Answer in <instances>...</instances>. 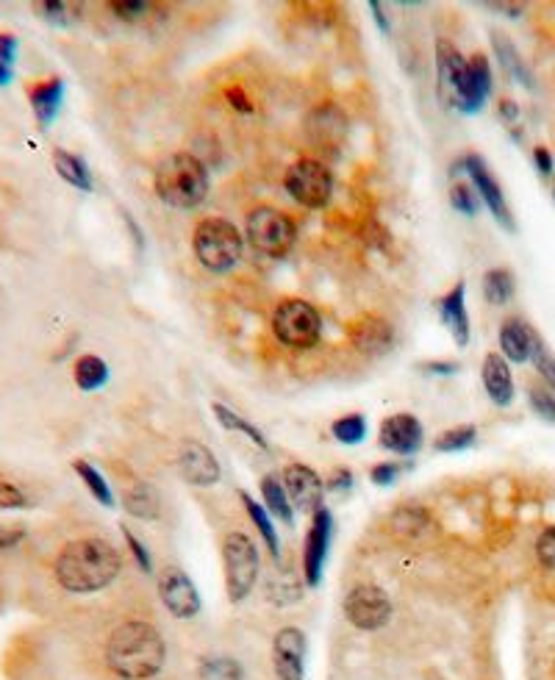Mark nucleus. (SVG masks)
Returning a JSON list of instances; mask_svg holds the SVG:
<instances>
[{
  "instance_id": "4468645a",
  "label": "nucleus",
  "mask_w": 555,
  "mask_h": 680,
  "mask_svg": "<svg viewBox=\"0 0 555 680\" xmlns=\"http://www.w3.org/2000/svg\"><path fill=\"white\" fill-rule=\"evenodd\" d=\"M272 664L278 680H303L306 675V633L300 628H281L272 642Z\"/></svg>"
},
{
  "instance_id": "aec40b11",
  "label": "nucleus",
  "mask_w": 555,
  "mask_h": 680,
  "mask_svg": "<svg viewBox=\"0 0 555 680\" xmlns=\"http://www.w3.org/2000/svg\"><path fill=\"white\" fill-rule=\"evenodd\" d=\"M464 295H467V286H464V281H458V284L442 297V322L447 325V331L453 334L458 347H467L469 342V317Z\"/></svg>"
},
{
  "instance_id": "4d7b16f0",
  "label": "nucleus",
  "mask_w": 555,
  "mask_h": 680,
  "mask_svg": "<svg viewBox=\"0 0 555 680\" xmlns=\"http://www.w3.org/2000/svg\"><path fill=\"white\" fill-rule=\"evenodd\" d=\"M370 9L375 12V20L381 25V31H389V23H386V17L381 14V3H370Z\"/></svg>"
},
{
  "instance_id": "a19ab883",
  "label": "nucleus",
  "mask_w": 555,
  "mask_h": 680,
  "mask_svg": "<svg viewBox=\"0 0 555 680\" xmlns=\"http://www.w3.org/2000/svg\"><path fill=\"white\" fill-rule=\"evenodd\" d=\"M536 553H539V561H542L544 567L555 569V525L553 528H547V531L539 536Z\"/></svg>"
},
{
  "instance_id": "c756f323",
  "label": "nucleus",
  "mask_w": 555,
  "mask_h": 680,
  "mask_svg": "<svg viewBox=\"0 0 555 680\" xmlns=\"http://www.w3.org/2000/svg\"><path fill=\"white\" fill-rule=\"evenodd\" d=\"M73 470L78 472V478L84 481V486L89 489V495L95 497L100 506H106V508L114 506V495H111L109 483H106V478L100 475V470H95L89 461H75Z\"/></svg>"
},
{
  "instance_id": "20e7f679",
  "label": "nucleus",
  "mask_w": 555,
  "mask_h": 680,
  "mask_svg": "<svg viewBox=\"0 0 555 680\" xmlns=\"http://www.w3.org/2000/svg\"><path fill=\"white\" fill-rule=\"evenodd\" d=\"M192 248L206 270L228 272L242 259V234L236 231L234 223L222 217H206L195 228Z\"/></svg>"
},
{
  "instance_id": "5fc2aeb1",
  "label": "nucleus",
  "mask_w": 555,
  "mask_h": 680,
  "mask_svg": "<svg viewBox=\"0 0 555 680\" xmlns=\"http://www.w3.org/2000/svg\"><path fill=\"white\" fill-rule=\"evenodd\" d=\"M500 114H503L506 120H514V117H517V106H514L511 100H503V103H500Z\"/></svg>"
},
{
  "instance_id": "412c9836",
  "label": "nucleus",
  "mask_w": 555,
  "mask_h": 680,
  "mask_svg": "<svg viewBox=\"0 0 555 680\" xmlns=\"http://www.w3.org/2000/svg\"><path fill=\"white\" fill-rule=\"evenodd\" d=\"M483 386L497 406H508L514 400V378H511V370L503 356L489 353L483 359Z\"/></svg>"
},
{
  "instance_id": "f704fd0d",
  "label": "nucleus",
  "mask_w": 555,
  "mask_h": 680,
  "mask_svg": "<svg viewBox=\"0 0 555 680\" xmlns=\"http://www.w3.org/2000/svg\"><path fill=\"white\" fill-rule=\"evenodd\" d=\"M475 425H458V428H450V431H444L436 436V442H433V447L439 450V453H456V450H467L472 442H475Z\"/></svg>"
},
{
  "instance_id": "58836bf2",
  "label": "nucleus",
  "mask_w": 555,
  "mask_h": 680,
  "mask_svg": "<svg viewBox=\"0 0 555 680\" xmlns=\"http://www.w3.org/2000/svg\"><path fill=\"white\" fill-rule=\"evenodd\" d=\"M533 411L547 422H555V397L547 389H531Z\"/></svg>"
},
{
  "instance_id": "3c124183",
  "label": "nucleus",
  "mask_w": 555,
  "mask_h": 680,
  "mask_svg": "<svg viewBox=\"0 0 555 680\" xmlns=\"http://www.w3.org/2000/svg\"><path fill=\"white\" fill-rule=\"evenodd\" d=\"M14 53H17V39L9 37V34H0V59L6 64H12Z\"/></svg>"
},
{
  "instance_id": "1a4fd4ad",
  "label": "nucleus",
  "mask_w": 555,
  "mask_h": 680,
  "mask_svg": "<svg viewBox=\"0 0 555 680\" xmlns=\"http://www.w3.org/2000/svg\"><path fill=\"white\" fill-rule=\"evenodd\" d=\"M345 617L358 631H381L392 619V600L381 586H356L345 597Z\"/></svg>"
},
{
  "instance_id": "473e14b6",
  "label": "nucleus",
  "mask_w": 555,
  "mask_h": 680,
  "mask_svg": "<svg viewBox=\"0 0 555 680\" xmlns=\"http://www.w3.org/2000/svg\"><path fill=\"white\" fill-rule=\"evenodd\" d=\"M200 680H242V664L236 658H206L198 669Z\"/></svg>"
},
{
  "instance_id": "ddd939ff",
  "label": "nucleus",
  "mask_w": 555,
  "mask_h": 680,
  "mask_svg": "<svg viewBox=\"0 0 555 680\" xmlns=\"http://www.w3.org/2000/svg\"><path fill=\"white\" fill-rule=\"evenodd\" d=\"M331 536L333 517L331 511L322 506L320 511H314L309 536H306V547H303V575H306V583H309L311 589L320 586L322 581V564H325V556H328Z\"/></svg>"
},
{
  "instance_id": "f03ea898",
  "label": "nucleus",
  "mask_w": 555,
  "mask_h": 680,
  "mask_svg": "<svg viewBox=\"0 0 555 680\" xmlns=\"http://www.w3.org/2000/svg\"><path fill=\"white\" fill-rule=\"evenodd\" d=\"M167 661V644L150 622L131 619L114 628L106 642V664L123 680H148Z\"/></svg>"
},
{
  "instance_id": "e433bc0d",
  "label": "nucleus",
  "mask_w": 555,
  "mask_h": 680,
  "mask_svg": "<svg viewBox=\"0 0 555 680\" xmlns=\"http://www.w3.org/2000/svg\"><path fill=\"white\" fill-rule=\"evenodd\" d=\"M356 342L361 347H381L389 342V336H392V331H389V325L383 320H364L358 322L356 328Z\"/></svg>"
},
{
  "instance_id": "a211bd4d",
  "label": "nucleus",
  "mask_w": 555,
  "mask_h": 680,
  "mask_svg": "<svg viewBox=\"0 0 555 680\" xmlns=\"http://www.w3.org/2000/svg\"><path fill=\"white\" fill-rule=\"evenodd\" d=\"M464 167H467L469 178H472L475 192H478L483 198V203L492 209V214L500 220V225L508 228V231H514V220H511V214H508L506 198H503V192H500V184H497L492 178V173L486 170V164H483L481 156H475V153L467 156V159H464Z\"/></svg>"
},
{
  "instance_id": "f257e3e1",
  "label": "nucleus",
  "mask_w": 555,
  "mask_h": 680,
  "mask_svg": "<svg viewBox=\"0 0 555 680\" xmlns=\"http://www.w3.org/2000/svg\"><path fill=\"white\" fill-rule=\"evenodd\" d=\"M123 572V558L106 539H78L64 544L53 561V575L64 592L92 594L106 589Z\"/></svg>"
},
{
  "instance_id": "393cba45",
  "label": "nucleus",
  "mask_w": 555,
  "mask_h": 680,
  "mask_svg": "<svg viewBox=\"0 0 555 680\" xmlns=\"http://www.w3.org/2000/svg\"><path fill=\"white\" fill-rule=\"evenodd\" d=\"M261 495H264V503H267V508L272 511V517H278L281 522H292V517H295V511H292V500H289V495H286V486L284 481L278 478V475H264L261 478Z\"/></svg>"
},
{
  "instance_id": "4c0bfd02",
  "label": "nucleus",
  "mask_w": 555,
  "mask_h": 680,
  "mask_svg": "<svg viewBox=\"0 0 555 680\" xmlns=\"http://www.w3.org/2000/svg\"><path fill=\"white\" fill-rule=\"evenodd\" d=\"M450 206L467 217H475L478 214V198H475V186L469 184H453L450 189Z\"/></svg>"
},
{
  "instance_id": "49530a36",
  "label": "nucleus",
  "mask_w": 555,
  "mask_h": 680,
  "mask_svg": "<svg viewBox=\"0 0 555 680\" xmlns=\"http://www.w3.org/2000/svg\"><path fill=\"white\" fill-rule=\"evenodd\" d=\"M25 539V528L17 522H0V550H9Z\"/></svg>"
},
{
  "instance_id": "7ed1b4c3",
  "label": "nucleus",
  "mask_w": 555,
  "mask_h": 680,
  "mask_svg": "<svg viewBox=\"0 0 555 680\" xmlns=\"http://www.w3.org/2000/svg\"><path fill=\"white\" fill-rule=\"evenodd\" d=\"M156 195L173 209H195L209 195L206 164L192 153H173L156 167Z\"/></svg>"
},
{
  "instance_id": "2eb2a0df",
  "label": "nucleus",
  "mask_w": 555,
  "mask_h": 680,
  "mask_svg": "<svg viewBox=\"0 0 555 680\" xmlns=\"http://www.w3.org/2000/svg\"><path fill=\"white\" fill-rule=\"evenodd\" d=\"M284 486L286 495L292 500L297 511L314 514L322 508V495H325V483L317 472L306 467V464H289L284 470Z\"/></svg>"
},
{
  "instance_id": "de8ad7c7",
  "label": "nucleus",
  "mask_w": 555,
  "mask_h": 680,
  "mask_svg": "<svg viewBox=\"0 0 555 680\" xmlns=\"http://www.w3.org/2000/svg\"><path fill=\"white\" fill-rule=\"evenodd\" d=\"M123 536H125V542H128V547H131V553H134L139 569H142V572H153V564H150V556H148V550H145V544L139 542V539H136L134 533L128 531V528H123Z\"/></svg>"
},
{
  "instance_id": "5701e85b",
  "label": "nucleus",
  "mask_w": 555,
  "mask_h": 680,
  "mask_svg": "<svg viewBox=\"0 0 555 680\" xmlns=\"http://www.w3.org/2000/svg\"><path fill=\"white\" fill-rule=\"evenodd\" d=\"M123 508L136 520H156L161 514L159 492L150 483H134L123 495Z\"/></svg>"
},
{
  "instance_id": "b1692460",
  "label": "nucleus",
  "mask_w": 555,
  "mask_h": 680,
  "mask_svg": "<svg viewBox=\"0 0 555 680\" xmlns=\"http://www.w3.org/2000/svg\"><path fill=\"white\" fill-rule=\"evenodd\" d=\"M436 67H439V87H442V92H447V89L456 92L458 78L464 73L467 62H464V56L458 53L453 42H447V39L436 42Z\"/></svg>"
},
{
  "instance_id": "c9c22d12",
  "label": "nucleus",
  "mask_w": 555,
  "mask_h": 680,
  "mask_svg": "<svg viewBox=\"0 0 555 680\" xmlns=\"http://www.w3.org/2000/svg\"><path fill=\"white\" fill-rule=\"evenodd\" d=\"M331 431L342 445H358V442H364V436H367V420H364L361 414H347L342 420L333 422Z\"/></svg>"
},
{
  "instance_id": "a18cd8bd",
  "label": "nucleus",
  "mask_w": 555,
  "mask_h": 680,
  "mask_svg": "<svg viewBox=\"0 0 555 680\" xmlns=\"http://www.w3.org/2000/svg\"><path fill=\"white\" fill-rule=\"evenodd\" d=\"M111 12L123 20H139L142 14L148 12V3H139V0H120V3H111Z\"/></svg>"
},
{
  "instance_id": "603ef678",
  "label": "nucleus",
  "mask_w": 555,
  "mask_h": 680,
  "mask_svg": "<svg viewBox=\"0 0 555 680\" xmlns=\"http://www.w3.org/2000/svg\"><path fill=\"white\" fill-rule=\"evenodd\" d=\"M533 159H536V167L542 170V175L553 173V159H550V153H547V148H536V153H533Z\"/></svg>"
},
{
  "instance_id": "79ce46f5",
  "label": "nucleus",
  "mask_w": 555,
  "mask_h": 680,
  "mask_svg": "<svg viewBox=\"0 0 555 680\" xmlns=\"http://www.w3.org/2000/svg\"><path fill=\"white\" fill-rule=\"evenodd\" d=\"M28 500L25 495L9 481H0V511H12V508H23Z\"/></svg>"
},
{
  "instance_id": "864d4df0",
  "label": "nucleus",
  "mask_w": 555,
  "mask_h": 680,
  "mask_svg": "<svg viewBox=\"0 0 555 680\" xmlns=\"http://www.w3.org/2000/svg\"><path fill=\"white\" fill-rule=\"evenodd\" d=\"M425 370L439 372V375H447V372H456L458 367H456V364H433V361H431V364H425Z\"/></svg>"
},
{
  "instance_id": "6e6d98bb",
  "label": "nucleus",
  "mask_w": 555,
  "mask_h": 680,
  "mask_svg": "<svg viewBox=\"0 0 555 680\" xmlns=\"http://www.w3.org/2000/svg\"><path fill=\"white\" fill-rule=\"evenodd\" d=\"M9 81H12V64H6L0 59V87L9 84Z\"/></svg>"
},
{
  "instance_id": "72a5a7b5",
  "label": "nucleus",
  "mask_w": 555,
  "mask_h": 680,
  "mask_svg": "<svg viewBox=\"0 0 555 680\" xmlns=\"http://www.w3.org/2000/svg\"><path fill=\"white\" fill-rule=\"evenodd\" d=\"M428 522H431V517H428L425 508L408 506L400 508L395 517H392V528H395L400 536H417V533H422L428 528Z\"/></svg>"
},
{
  "instance_id": "9d476101",
  "label": "nucleus",
  "mask_w": 555,
  "mask_h": 680,
  "mask_svg": "<svg viewBox=\"0 0 555 680\" xmlns=\"http://www.w3.org/2000/svg\"><path fill=\"white\" fill-rule=\"evenodd\" d=\"M161 603L178 619H195L200 614V594L184 569L167 567L159 578Z\"/></svg>"
},
{
  "instance_id": "8fccbe9b",
  "label": "nucleus",
  "mask_w": 555,
  "mask_h": 680,
  "mask_svg": "<svg viewBox=\"0 0 555 680\" xmlns=\"http://www.w3.org/2000/svg\"><path fill=\"white\" fill-rule=\"evenodd\" d=\"M350 483H353L350 470H336L331 481H328V489H331V492H345V489H350Z\"/></svg>"
},
{
  "instance_id": "423d86ee",
  "label": "nucleus",
  "mask_w": 555,
  "mask_h": 680,
  "mask_svg": "<svg viewBox=\"0 0 555 680\" xmlns=\"http://www.w3.org/2000/svg\"><path fill=\"white\" fill-rule=\"evenodd\" d=\"M247 242L256 253L267 259H284L295 245V223L292 217L272 206H259L247 214Z\"/></svg>"
},
{
  "instance_id": "ea45409f",
  "label": "nucleus",
  "mask_w": 555,
  "mask_h": 680,
  "mask_svg": "<svg viewBox=\"0 0 555 680\" xmlns=\"http://www.w3.org/2000/svg\"><path fill=\"white\" fill-rule=\"evenodd\" d=\"M406 470V464H392V461H386V464H375L370 472L372 483H378V486H392V483L400 478V472Z\"/></svg>"
},
{
  "instance_id": "dca6fc26",
  "label": "nucleus",
  "mask_w": 555,
  "mask_h": 680,
  "mask_svg": "<svg viewBox=\"0 0 555 680\" xmlns=\"http://www.w3.org/2000/svg\"><path fill=\"white\" fill-rule=\"evenodd\" d=\"M422 436L425 431L414 414H392L381 425V447L397 456H414L422 447Z\"/></svg>"
},
{
  "instance_id": "39448f33",
  "label": "nucleus",
  "mask_w": 555,
  "mask_h": 680,
  "mask_svg": "<svg viewBox=\"0 0 555 680\" xmlns=\"http://www.w3.org/2000/svg\"><path fill=\"white\" fill-rule=\"evenodd\" d=\"M272 334L278 336L281 345L292 350H309L320 342L322 317L311 303L300 297H289L272 311Z\"/></svg>"
},
{
  "instance_id": "0eeeda50",
  "label": "nucleus",
  "mask_w": 555,
  "mask_h": 680,
  "mask_svg": "<svg viewBox=\"0 0 555 680\" xmlns=\"http://www.w3.org/2000/svg\"><path fill=\"white\" fill-rule=\"evenodd\" d=\"M222 561H225V586L231 603H242L259 581V550L245 533H228L222 544Z\"/></svg>"
},
{
  "instance_id": "f8f14e48",
  "label": "nucleus",
  "mask_w": 555,
  "mask_h": 680,
  "mask_svg": "<svg viewBox=\"0 0 555 680\" xmlns=\"http://www.w3.org/2000/svg\"><path fill=\"white\" fill-rule=\"evenodd\" d=\"M489 92H492V67L486 62V56L475 53L458 78L453 106H458L461 112H478L483 100L489 98Z\"/></svg>"
},
{
  "instance_id": "f3484780",
  "label": "nucleus",
  "mask_w": 555,
  "mask_h": 680,
  "mask_svg": "<svg viewBox=\"0 0 555 680\" xmlns=\"http://www.w3.org/2000/svg\"><path fill=\"white\" fill-rule=\"evenodd\" d=\"M178 467H181V475L192 486H214L220 481V464L211 453L209 447L200 445L195 439H189L181 445V453H178Z\"/></svg>"
},
{
  "instance_id": "37998d69",
  "label": "nucleus",
  "mask_w": 555,
  "mask_h": 680,
  "mask_svg": "<svg viewBox=\"0 0 555 680\" xmlns=\"http://www.w3.org/2000/svg\"><path fill=\"white\" fill-rule=\"evenodd\" d=\"M37 9L42 12V17H45V20H50V23H59V25L70 23V6H67V3H59V0H48V3H39Z\"/></svg>"
},
{
  "instance_id": "c03bdc74",
  "label": "nucleus",
  "mask_w": 555,
  "mask_h": 680,
  "mask_svg": "<svg viewBox=\"0 0 555 680\" xmlns=\"http://www.w3.org/2000/svg\"><path fill=\"white\" fill-rule=\"evenodd\" d=\"M533 361H536V367H539V372H542L544 381H547V384L555 389V359L550 356V353H547V347H544V345L536 347V353H533Z\"/></svg>"
},
{
  "instance_id": "c85d7f7f",
  "label": "nucleus",
  "mask_w": 555,
  "mask_h": 680,
  "mask_svg": "<svg viewBox=\"0 0 555 680\" xmlns=\"http://www.w3.org/2000/svg\"><path fill=\"white\" fill-rule=\"evenodd\" d=\"M483 295L494 306H506L514 297V275L508 270H489L483 275Z\"/></svg>"
},
{
  "instance_id": "2f4dec72",
  "label": "nucleus",
  "mask_w": 555,
  "mask_h": 680,
  "mask_svg": "<svg viewBox=\"0 0 555 680\" xmlns=\"http://www.w3.org/2000/svg\"><path fill=\"white\" fill-rule=\"evenodd\" d=\"M494 53L500 56V64H503V70L506 73H511L517 81H522L525 87H531V75H528V70H525V64H522V59H519L517 48L508 42L503 34H494Z\"/></svg>"
},
{
  "instance_id": "a878e982",
  "label": "nucleus",
  "mask_w": 555,
  "mask_h": 680,
  "mask_svg": "<svg viewBox=\"0 0 555 680\" xmlns=\"http://www.w3.org/2000/svg\"><path fill=\"white\" fill-rule=\"evenodd\" d=\"M53 164H56V173L62 175L70 186L81 189V192H89V189H92V175H89L84 159H78L73 153H67V150L59 148L53 150Z\"/></svg>"
},
{
  "instance_id": "7c9ffc66",
  "label": "nucleus",
  "mask_w": 555,
  "mask_h": 680,
  "mask_svg": "<svg viewBox=\"0 0 555 680\" xmlns=\"http://www.w3.org/2000/svg\"><path fill=\"white\" fill-rule=\"evenodd\" d=\"M239 497H242V503H245L250 520L256 522V531L261 533V539H264L267 547H270L272 558L281 556V550H278V533H275V528H272V520L267 517V511H264V508H261L253 497L247 495V492H239Z\"/></svg>"
},
{
  "instance_id": "6ab92c4d",
  "label": "nucleus",
  "mask_w": 555,
  "mask_h": 680,
  "mask_svg": "<svg viewBox=\"0 0 555 680\" xmlns=\"http://www.w3.org/2000/svg\"><path fill=\"white\" fill-rule=\"evenodd\" d=\"M539 345H542L539 336L533 334L522 320L503 322V328H500V347H503V356L506 359L522 364V361L533 359V353H536Z\"/></svg>"
},
{
  "instance_id": "6e6552de",
  "label": "nucleus",
  "mask_w": 555,
  "mask_h": 680,
  "mask_svg": "<svg viewBox=\"0 0 555 680\" xmlns=\"http://www.w3.org/2000/svg\"><path fill=\"white\" fill-rule=\"evenodd\" d=\"M284 186L303 209H322L333 195V173L325 161L300 159L286 170Z\"/></svg>"
},
{
  "instance_id": "cd10ccee",
  "label": "nucleus",
  "mask_w": 555,
  "mask_h": 680,
  "mask_svg": "<svg viewBox=\"0 0 555 680\" xmlns=\"http://www.w3.org/2000/svg\"><path fill=\"white\" fill-rule=\"evenodd\" d=\"M211 411H214V417H217V422H220L225 431L245 433L247 439H253V442H256L261 450H267V439H264V433H261L256 425H250V422H247L242 414H236L234 408L222 406V403H214V406H211Z\"/></svg>"
},
{
  "instance_id": "09e8293b",
  "label": "nucleus",
  "mask_w": 555,
  "mask_h": 680,
  "mask_svg": "<svg viewBox=\"0 0 555 680\" xmlns=\"http://www.w3.org/2000/svg\"><path fill=\"white\" fill-rule=\"evenodd\" d=\"M225 98H228V103H231V106H234L236 112H242V114H250V112H253V103H250V100H247V95H245V92H242V89H239V87H231V89H228V92H225Z\"/></svg>"
},
{
  "instance_id": "9b49d317",
  "label": "nucleus",
  "mask_w": 555,
  "mask_h": 680,
  "mask_svg": "<svg viewBox=\"0 0 555 680\" xmlns=\"http://www.w3.org/2000/svg\"><path fill=\"white\" fill-rule=\"evenodd\" d=\"M306 136H309L311 145L320 148L322 153L339 156L347 139L345 114L339 112L336 106H331V103H322L306 117Z\"/></svg>"
},
{
  "instance_id": "4be33fe9",
  "label": "nucleus",
  "mask_w": 555,
  "mask_h": 680,
  "mask_svg": "<svg viewBox=\"0 0 555 680\" xmlns=\"http://www.w3.org/2000/svg\"><path fill=\"white\" fill-rule=\"evenodd\" d=\"M28 100H31V109L37 114V123L42 128H48L53 123V117L59 112L64 100V81L62 78H48V81H39L34 87L28 89Z\"/></svg>"
},
{
  "instance_id": "bb28decb",
  "label": "nucleus",
  "mask_w": 555,
  "mask_h": 680,
  "mask_svg": "<svg viewBox=\"0 0 555 680\" xmlns=\"http://www.w3.org/2000/svg\"><path fill=\"white\" fill-rule=\"evenodd\" d=\"M73 375L78 389L95 392V389H100V386L109 381V367H106V361L98 359V356H81V359L75 361Z\"/></svg>"
}]
</instances>
